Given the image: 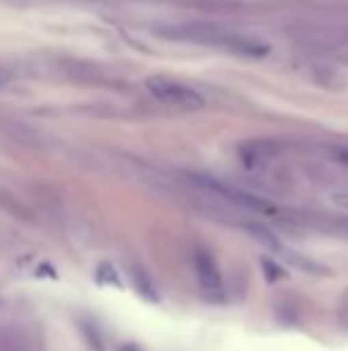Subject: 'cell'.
<instances>
[{"label":"cell","instance_id":"obj_1","mask_svg":"<svg viewBox=\"0 0 348 351\" xmlns=\"http://www.w3.org/2000/svg\"><path fill=\"white\" fill-rule=\"evenodd\" d=\"M186 177H189L193 186L208 191V194H213L215 199L224 201V204H229V206H237V208H243V210H258V213L274 210L267 201L260 199V196L248 194V191L227 184V182H219V180H215V177H208V175H186Z\"/></svg>","mask_w":348,"mask_h":351},{"label":"cell","instance_id":"obj_2","mask_svg":"<svg viewBox=\"0 0 348 351\" xmlns=\"http://www.w3.org/2000/svg\"><path fill=\"white\" fill-rule=\"evenodd\" d=\"M150 96L158 98V101L168 103V106H174L179 110H200L205 106V98L200 96L196 88L186 86V84L172 82L168 77H150L146 82Z\"/></svg>","mask_w":348,"mask_h":351},{"label":"cell","instance_id":"obj_3","mask_svg":"<svg viewBox=\"0 0 348 351\" xmlns=\"http://www.w3.org/2000/svg\"><path fill=\"white\" fill-rule=\"evenodd\" d=\"M196 273H198V282H200V289H203L205 299L217 301L224 291V285H222V275H219L217 263H215V258L208 251H198V254H196Z\"/></svg>","mask_w":348,"mask_h":351},{"label":"cell","instance_id":"obj_4","mask_svg":"<svg viewBox=\"0 0 348 351\" xmlns=\"http://www.w3.org/2000/svg\"><path fill=\"white\" fill-rule=\"evenodd\" d=\"M131 280H134L136 289H139L141 296H146L148 301H158V291H155V285L150 282L148 273H146L144 268H131Z\"/></svg>","mask_w":348,"mask_h":351},{"label":"cell","instance_id":"obj_5","mask_svg":"<svg viewBox=\"0 0 348 351\" xmlns=\"http://www.w3.org/2000/svg\"><path fill=\"white\" fill-rule=\"evenodd\" d=\"M96 280H98V285H115V287H122L120 275L115 273V268H112L110 263L98 265V275H96Z\"/></svg>","mask_w":348,"mask_h":351},{"label":"cell","instance_id":"obj_6","mask_svg":"<svg viewBox=\"0 0 348 351\" xmlns=\"http://www.w3.org/2000/svg\"><path fill=\"white\" fill-rule=\"evenodd\" d=\"M260 265H263V270H265V278H267V282H274V280H279L284 275L282 268H279V265H274L269 258H263Z\"/></svg>","mask_w":348,"mask_h":351},{"label":"cell","instance_id":"obj_7","mask_svg":"<svg viewBox=\"0 0 348 351\" xmlns=\"http://www.w3.org/2000/svg\"><path fill=\"white\" fill-rule=\"evenodd\" d=\"M330 201L339 208L348 210V189H339V191H332L330 194Z\"/></svg>","mask_w":348,"mask_h":351},{"label":"cell","instance_id":"obj_8","mask_svg":"<svg viewBox=\"0 0 348 351\" xmlns=\"http://www.w3.org/2000/svg\"><path fill=\"white\" fill-rule=\"evenodd\" d=\"M334 227H339V230L348 232V217H341V220H336V222H334Z\"/></svg>","mask_w":348,"mask_h":351},{"label":"cell","instance_id":"obj_9","mask_svg":"<svg viewBox=\"0 0 348 351\" xmlns=\"http://www.w3.org/2000/svg\"><path fill=\"white\" fill-rule=\"evenodd\" d=\"M120 351H141V349L136 347V344H124V347H122Z\"/></svg>","mask_w":348,"mask_h":351}]
</instances>
